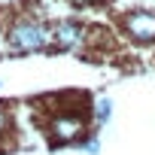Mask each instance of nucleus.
I'll use <instances>...</instances> for the list:
<instances>
[{
    "label": "nucleus",
    "mask_w": 155,
    "mask_h": 155,
    "mask_svg": "<svg viewBox=\"0 0 155 155\" xmlns=\"http://www.w3.org/2000/svg\"><path fill=\"white\" fill-rule=\"evenodd\" d=\"M52 46V28L49 21L37 15H18L6 25V49L12 55H34Z\"/></svg>",
    "instance_id": "f257e3e1"
},
{
    "label": "nucleus",
    "mask_w": 155,
    "mask_h": 155,
    "mask_svg": "<svg viewBox=\"0 0 155 155\" xmlns=\"http://www.w3.org/2000/svg\"><path fill=\"white\" fill-rule=\"evenodd\" d=\"M122 34L131 43H155V9H131L122 15Z\"/></svg>",
    "instance_id": "f03ea898"
},
{
    "label": "nucleus",
    "mask_w": 155,
    "mask_h": 155,
    "mask_svg": "<svg viewBox=\"0 0 155 155\" xmlns=\"http://www.w3.org/2000/svg\"><path fill=\"white\" fill-rule=\"evenodd\" d=\"M85 128H88V122H85L82 113H55L52 122H49V137L64 146V143L82 140L85 137Z\"/></svg>",
    "instance_id": "7ed1b4c3"
},
{
    "label": "nucleus",
    "mask_w": 155,
    "mask_h": 155,
    "mask_svg": "<svg viewBox=\"0 0 155 155\" xmlns=\"http://www.w3.org/2000/svg\"><path fill=\"white\" fill-rule=\"evenodd\" d=\"M88 40V28L79 18H64L52 28V46L58 52H79Z\"/></svg>",
    "instance_id": "20e7f679"
},
{
    "label": "nucleus",
    "mask_w": 155,
    "mask_h": 155,
    "mask_svg": "<svg viewBox=\"0 0 155 155\" xmlns=\"http://www.w3.org/2000/svg\"><path fill=\"white\" fill-rule=\"evenodd\" d=\"M113 119V101L110 97H97L94 101V122L97 125H107Z\"/></svg>",
    "instance_id": "39448f33"
},
{
    "label": "nucleus",
    "mask_w": 155,
    "mask_h": 155,
    "mask_svg": "<svg viewBox=\"0 0 155 155\" xmlns=\"http://www.w3.org/2000/svg\"><path fill=\"white\" fill-rule=\"evenodd\" d=\"M9 131H12V113H9L3 104H0V140H3Z\"/></svg>",
    "instance_id": "423d86ee"
},
{
    "label": "nucleus",
    "mask_w": 155,
    "mask_h": 155,
    "mask_svg": "<svg viewBox=\"0 0 155 155\" xmlns=\"http://www.w3.org/2000/svg\"><path fill=\"white\" fill-rule=\"evenodd\" d=\"M82 149H85L88 155H97V152H101V140H97V137H88V140L82 143Z\"/></svg>",
    "instance_id": "0eeeda50"
},
{
    "label": "nucleus",
    "mask_w": 155,
    "mask_h": 155,
    "mask_svg": "<svg viewBox=\"0 0 155 155\" xmlns=\"http://www.w3.org/2000/svg\"><path fill=\"white\" fill-rule=\"evenodd\" d=\"M70 3H73V6H94L97 0H70Z\"/></svg>",
    "instance_id": "6e6552de"
}]
</instances>
